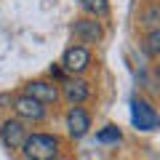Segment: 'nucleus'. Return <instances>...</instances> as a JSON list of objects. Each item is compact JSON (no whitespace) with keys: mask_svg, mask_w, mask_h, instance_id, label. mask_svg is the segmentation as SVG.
I'll return each instance as SVG.
<instances>
[{"mask_svg":"<svg viewBox=\"0 0 160 160\" xmlns=\"http://www.w3.org/2000/svg\"><path fill=\"white\" fill-rule=\"evenodd\" d=\"M155 22H160V0L152 3V6L142 13V24H155Z\"/></svg>","mask_w":160,"mask_h":160,"instance_id":"obj_11","label":"nucleus"},{"mask_svg":"<svg viewBox=\"0 0 160 160\" xmlns=\"http://www.w3.org/2000/svg\"><path fill=\"white\" fill-rule=\"evenodd\" d=\"M24 96L35 99V102H40V104H53L59 99V88L53 86V83H48V80H32V83H27V88H24Z\"/></svg>","mask_w":160,"mask_h":160,"instance_id":"obj_4","label":"nucleus"},{"mask_svg":"<svg viewBox=\"0 0 160 160\" xmlns=\"http://www.w3.org/2000/svg\"><path fill=\"white\" fill-rule=\"evenodd\" d=\"M96 142H104V144H107V142H120V131L115 126H107L104 131L96 133Z\"/></svg>","mask_w":160,"mask_h":160,"instance_id":"obj_12","label":"nucleus"},{"mask_svg":"<svg viewBox=\"0 0 160 160\" xmlns=\"http://www.w3.org/2000/svg\"><path fill=\"white\" fill-rule=\"evenodd\" d=\"M131 120H133V126H136L139 131H155V128L160 126V115L155 112V107L149 102H144V99H133L131 102Z\"/></svg>","mask_w":160,"mask_h":160,"instance_id":"obj_2","label":"nucleus"},{"mask_svg":"<svg viewBox=\"0 0 160 160\" xmlns=\"http://www.w3.org/2000/svg\"><path fill=\"white\" fill-rule=\"evenodd\" d=\"M88 128H91V120H88L86 109H80V107H72L67 112V131L72 139H80V136H86Z\"/></svg>","mask_w":160,"mask_h":160,"instance_id":"obj_7","label":"nucleus"},{"mask_svg":"<svg viewBox=\"0 0 160 160\" xmlns=\"http://www.w3.org/2000/svg\"><path fill=\"white\" fill-rule=\"evenodd\" d=\"M88 96H91V88H88L86 80H67V83H64V99H67L72 107L83 104Z\"/></svg>","mask_w":160,"mask_h":160,"instance_id":"obj_8","label":"nucleus"},{"mask_svg":"<svg viewBox=\"0 0 160 160\" xmlns=\"http://www.w3.org/2000/svg\"><path fill=\"white\" fill-rule=\"evenodd\" d=\"M62 64H64L67 72H75V75H78V72H86L88 64H91V51H88L86 46H72V48L64 51Z\"/></svg>","mask_w":160,"mask_h":160,"instance_id":"obj_3","label":"nucleus"},{"mask_svg":"<svg viewBox=\"0 0 160 160\" xmlns=\"http://www.w3.org/2000/svg\"><path fill=\"white\" fill-rule=\"evenodd\" d=\"M22 152L27 160H56L59 139L51 133H29L22 144Z\"/></svg>","mask_w":160,"mask_h":160,"instance_id":"obj_1","label":"nucleus"},{"mask_svg":"<svg viewBox=\"0 0 160 160\" xmlns=\"http://www.w3.org/2000/svg\"><path fill=\"white\" fill-rule=\"evenodd\" d=\"M13 112L24 120H43L46 118V107L40 102H35V99H29V96H16L13 99Z\"/></svg>","mask_w":160,"mask_h":160,"instance_id":"obj_6","label":"nucleus"},{"mask_svg":"<svg viewBox=\"0 0 160 160\" xmlns=\"http://www.w3.org/2000/svg\"><path fill=\"white\" fill-rule=\"evenodd\" d=\"M80 6L86 8L88 13H93V16H104V13H107V0H78Z\"/></svg>","mask_w":160,"mask_h":160,"instance_id":"obj_10","label":"nucleus"},{"mask_svg":"<svg viewBox=\"0 0 160 160\" xmlns=\"http://www.w3.org/2000/svg\"><path fill=\"white\" fill-rule=\"evenodd\" d=\"M27 128H24L22 120H6L3 123V128H0V139H3V144H6L8 149H22L24 139H27Z\"/></svg>","mask_w":160,"mask_h":160,"instance_id":"obj_5","label":"nucleus"},{"mask_svg":"<svg viewBox=\"0 0 160 160\" xmlns=\"http://www.w3.org/2000/svg\"><path fill=\"white\" fill-rule=\"evenodd\" d=\"M75 35H78L80 40H86V43H96V40L102 38V27H99L96 19H80V22L75 24Z\"/></svg>","mask_w":160,"mask_h":160,"instance_id":"obj_9","label":"nucleus"},{"mask_svg":"<svg viewBox=\"0 0 160 160\" xmlns=\"http://www.w3.org/2000/svg\"><path fill=\"white\" fill-rule=\"evenodd\" d=\"M147 51L155 53V56H160V29H152L147 35Z\"/></svg>","mask_w":160,"mask_h":160,"instance_id":"obj_13","label":"nucleus"}]
</instances>
